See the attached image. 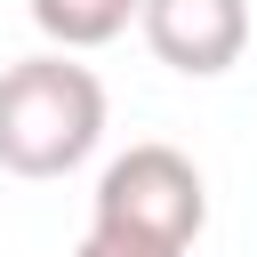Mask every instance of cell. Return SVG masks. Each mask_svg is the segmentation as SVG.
<instances>
[{"label":"cell","mask_w":257,"mask_h":257,"mask_svg":"<svg viewBox=\"0 0 257 257\" xmlns=\"http://www.w3.org/2000/svg\"><path fill=\"white\" fill-rule=\"evenodd\" d=\"M104 137V80L64 48L24 56L0 72V169L8 177H64Z\"/></svg>","instance_id":"obj_1"},{"label":"cell","mask_w":257,"mask_h":257,"mask_svg":"<svg viewBox=\"0 0 257 257\" xmlns=\"http://www.w3.org/2000/svg\"><path fill=\"white\" fill-rule=\"evenodd\" d=\"M209 225V185L177 145H128L96 177L88 249L104 257H185Z\"/></svg>","instance_id":"obj_2"},{"label":"cell","mask_w":257,"mask_h":257,"mask_svg":"<svg viewBox=\"0 0 257 257\" xmlns=\"http://www.w3.org/2000/svg\"><path fill=\"white\" fill-rule=\"evenodd\" d=\"M137 24L145 48L185 80H217L249 48V0H137Z\"/></svg>","instance_id":"obj_3"},{"label":"cell","mask_w":257,"mask_h":257,"mask_svg":"<svg viewBox=\"0 0 257 257\" xmlns=\"http://www.w3.org/2000/svg\"><path fill=\"white\" fill-rule=\"evenodd\" d=\"M128 16H137V0H32V24H40V32H48V48H64V56L120 40V32H128Z\"/></svg>","instance_id":"obj_4"},{"label":"cell","mask_w":257,"mask_h":257,"mask_svg":"<svg viewBox=\"0 0 257 257\" xmlns=\"http://www.w3.org/2000/svg\"><path fill=\"white\" fill-rule=\"evenodd\" d=\"M80 257H104V249H88V241H80Z\"/></svg>","instance_id":"obj_5"}]
</instances>
